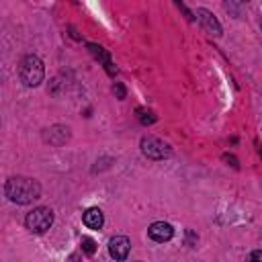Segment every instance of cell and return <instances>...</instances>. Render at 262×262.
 Segmentation results:
<instances>
[{"label":"cell","instance_id":"obj_1","mask_svg":"<svg viewBox=\"0 0 262 262\" xmlns=\"http://www.w3.org/2000/svg\"><path fill=\"white\" fill-rule=\"evenodd\" d=\"M4 194L16 205H29L41 196V184L27 176H12L4 184Z\"/></svg>","mask_w":262,"mask_h":262},{"label":"cell","instance_id":"obj_2","mask_svg":"<svg viewBox=\"0 0 262 262\" xmlns=\"http://www.w3.org/2000/svg\"><path fill=\"white\" fill-rule=\"evenodd\" d=\"M18 76H20V82L29 88H35L43 82V76H45V70H43V61L37 57V55H25L18 63Z\"/></svg>","mask_w":262,"mask_h":262},{"label":"cell","instance_id":"obj_3","mask_svg":"<svg viewBox=\"0 0 262 262\" xmlns=\"http://www.w3.org/2000/svg\"><path fill=\"white\" fill-rule=\"evenodd\" d=\"M51 223H53V211L49 207H37L25 219V225L31 233H45L51 227Z\"/></svg>","mask_w":262,"mask_h":262},{"label":"cell","instance_id":"obj_4","mask_svg":"<svg viewBox=\"0 0 262 262\" xmlns=\"http://www.w3.org/2000/svg\"><path fill=\"white\" fill-rule=\"evenodd\" d=\"M139 145H141V154L145 158H149V160H164V158H170V154H172V147L166 141H162V139H158L154 135L141 137Z\"/></svg>","mask_w":262,"mask_h":262},{"label":"cell","instance_id":"obj_5","mask_svg":"<svg viewBox=\"0 0 262 262\" xmlns=\"http://www.w3.org/2000/svg\"><path fill=\"white\" fill-rule=\"evenodd\" d=\"M129 250H131V242H129L127 235H115V237H111V242H108V254L117 262H123L127 258Z\"/></svg>","mask_w":262,"mask_h":262},{"label":"cell","instance_id":"obj_6","mask_svg":"<svg viewBox=\"0 0 262 262\" xmlns=\"http://www.w3.org/2000/svg\"><path fill=\"white\" fill-rule=\"evenodd\" d=\"M147 235H149L154 242L164 244V242L172 239V235H174V227H172L170 223H166V221H156V223H151V225H149Z\"/></svg>","mask_w":262,"mask_h":262},{"label":"cell","instance_id":"obj_7","mask_svg":"<svg viewBox=\"0 0 262 262\" xmlns=\"http://www.w3.org/2000/svg\"><path fill=\"white\" fill-rule=\"evenodd\" d=\"M43 139L51 145H63L68 139H70V129L63 127V125H53L49 129H45L43 133Z\"/></svg>","mask_w":262,"mask_h":262},{"label":"cell","instance_id":"obj_8","mask_svg":"<svg viewBox=\"0 0 262 262\" xmlns=\"http://www.w3.org/2000/svg\"><path fill=\"white\" fill-rule=\"evenodd\" d=\"M196 16H199V23L203 25V29H205L209 35H213V37H219V35H221V25L217 23V18H215L209 10L199 8V10H196Z\"/></svg>","mask_w":262,"mask_h":262},{"label":"cell","instance_id":"obj_9","mask_svg":"<svg viewBox=\"0 0 262 262\" xmlns=\"http://www.w3.org/2000/svg\"><path fill=\"white\" fill-rule=\"evenodd\" d=\"M82 219H84V225H86V227H90V229H100V227H102V223H104L102 211H100V209H96V207L86 209Z\"/></svg>","mask_w":262,"mask_h":262},{"label":"cell","instance_id":"obj_10","mask_svg":"<svg viewBox=\"0 0 262 262\" xmlns=\"http://www.w3.org/2000/svg\"><path fill=\"white\" fill-rule=\"evenodd\" d=\"M88 49H90V53H92L94 57H98V59L104 63V70H106V74H111V76H115V74H117V70H115V66H113V61H111L108 53H106V51H104L100 45L88 43Z\"/></svg>","mask_w":262,"mask_h":262},{"label":"cell","instance_id":"obj_11","mask_svg":"<svg viewBox=\"0 0 262 262\" xmlns=\"http://www.w3.org/2000/svg\"><path fill=\"white\" fill-rule=\"evenodd\" d=\"M80 246H82V252H84V254H88V256H92V254L96 252V242H94L92 237H88V235H84V237H82Z\"/></svg>","mask_w":262,"mask_h":262},{"label":"cell","instance_id":"obj_12","mask_svg":"<svg viewBox=\"0 0 262 262\" xmlns=\"http://www.w3.org/2000/svg\"><path fill=\"white\" fill-rule=\"evenodd\" d=\"M137 115H139V123L141 125H151L156 121V115L151 111H145V108H137Z\"/></svg>","mask_w":262,"mask_h":262},{"label":"cell","instance_id":"obj_13","mask_svg":"<svg viewBox=\"0 0 262 262\" xmlns=\"http://www.w3.org/2000/svg\"><path fill=\"white\" fill-rule=\"evenodd\" d=\"M113 92H115V94H117V98H121V100H123V98H125V86H123V84H121V82H117V84H115V86H113Z\"/></svg>","mask_w":262,"mask_h":262},{"label":"cell","instance_id":"obj_14","mask_svg":"<svg viewBox=\"0 0 262 262\" xmlns=\"http://www.w3.org/2000/svg\"><path fill=\"white\" fill-rule=\"evenodd\" d=\"M250 262H262V252L260 250H254L250 254Z\"/></svg>","mask_w":262,"mask_h":262},{"label":"cell","instance_id":"obj_15","mask_svg":"<svg viewBox=\"0 0 262 262\" xmlns=\"http://www.w3.org/2000/svg\"><path fill=\"white\" fill-rule=\"evenodd\" d=\"M223 160H225V162H231V166H233V168H237V160H235L233 156H227V154H225V156H223Z\"/></svg>","mask_w":262,"mask_h":262}]
</instances>
